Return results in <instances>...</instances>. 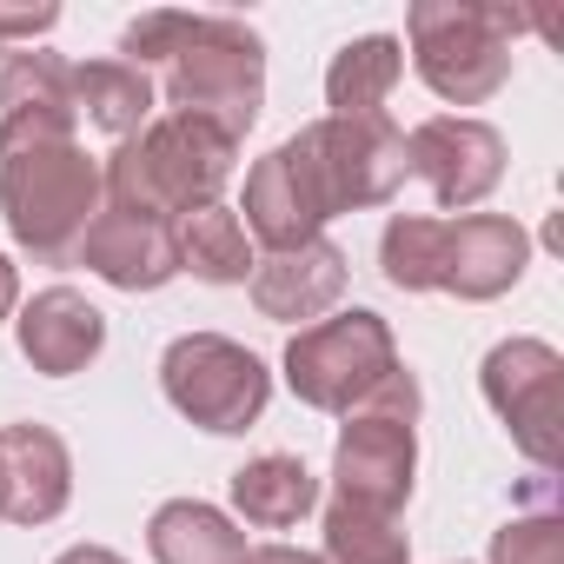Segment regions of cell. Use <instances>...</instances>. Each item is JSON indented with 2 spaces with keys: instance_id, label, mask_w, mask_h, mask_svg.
Here are the masks:
<instances>
[{
  "instance_id": "1",
  "label": "cell",
  "mask_w": 564,
  "mask_h": 564,
  "mask_svg": "<svg viewBox=\"0 0 564 564\" xmlns=\"http://www.w3.org/2000/svg\"><path fill=\"white\" fill-rule=\"evenodd\" d=\"M120 61L140 67L153 80V94H166V113L213 120L232 140H246L265 107V41L232 14L153 8V14L127 21Z\"/></svg>"
},
{
  "instance_id": "2",
  "label": "cell",
  "mask_w": 564,
  "mask_h": 564,
  "mask_svg": "<svg viewBox=\"0 0 564 564\" xmlns=\"http://www.w3.org/2000/svg\"><path fill=\"white\" fill-rule=\"evenodd\" d=\"M74 113H0V219L41 265H74L107 186L100 160L74 140Z\"/></svg>"
},
{
  "instance_id": "3",
  "label": "cell",
  "mask_w": 564,
  "mask_h": 564,
  "mask_svg": "<svg viewBox=\"0 0 564 564\" xmlns=\"http://www.w3.org/2000/svg\"><path fill=\"white\" fill-rule=\"evenodd\" d=\"M232 160H239V140L219 133L213 120L153 113L133 140L113 147V160L100 166V186H107V206L180 226L186 213L219 206V193L232 180Z\"/></svg>"
},
{
  "instance_id": "4",
  "label": "cell",
  "mask_w": 564,
  "mask_h": 564,
  "mask_svg": "<svg viewBox=\"0 0 564 564\" xmlns=\"http://www.w3.org/2000/svg\"><path fill=\"white\" fill-rule=\"evenodd\" d=\"M531 21L505 0H419L405 14V41L419 80L452 107H485L511 80V41Z\"/></svg>"
},
{
  "instance_id": "5",
  "label": "cell",
  "mask_w": 564,
  "mask_h": 564,
  "mask_svg": "<svg viewBox=\"0 0 564 564\" xmlns=\"http://www.w3.org/2000/svg\"><path fill=\"white\" fill-rule=\"evenodd\" d=\"M286 160L293 173L306 180L319 219H339V213H372L386 206L412 166H405V133L392 127V113H352V120H313L286 140Z\"/></svg>"
},
{
  "instance_id": "6",
  "label": "cell",
  "mask_w": 564,
  "mask_h": 564,
  "mask_svg": "<svg viewBox=\"0 0 564 564\" xmlns=\"http://www.w3.org/2000/svg\"><path fill=\"white\" fill-rule=\"evenodd\" d=\"M392 372H399V339H392V326H386L372 306L313 319V326H300L293 346H286V386H293V399L313 405V412L352 419Z\"/></svg>"
},
{
  "instance_id": "7",
  "label": "cell",
  "mask_w": 564,
  "mask_h": 564,
  "mask_svg": "<svg viewBox=\"0 0 564 564\" xmlns=\"http://www.w3.org/2000/svg\"><path fill=\"white\" fill-rule=\"evenodd\" d=\"M160 392L186 425H199L213 438H239L265 419L272 372L259 352H246L226 333H180L160 352Z\"/></svg>"
},
{
  "instance_id": "8",
  "label": "cell",
  "mask_w": 564,
  "mask_h": 564,
  "mask_svg": "<svg viewBox=\"0 0 564 564\" xmlns=\"http://www.w3.org/2000/svg\"><path fill=\"white\" fill-rule=\"evenodd\" d=\"M557 379H564V359H557V346H544V339H498V346L485 352V366H478L485 405L505 419L511 445H518L538 471H557V458H564Z\"/></svg>"
},
{
  "instance_id": "9",
  "label": "cell",
  "mask_w": 564,
  "mask_h": 564,
  "mask_svg": "<svg viewBox=\"0 0 564 564\" xmlns=\"http://www.w3.org/2000/svg\"><path fill=\"white\" fill-rule=\"evenodd\" d=\"M405 166H412V180H425V193L445 213H465V206L498 193L505 133L491 120H471V113H432L405 133Z\"/></svg>"
},
{
  "instance_id": "10",
  "label": "cell",
  "mask_w": 564,
  "mask_h": 564,
  "mask_svg": "<svg viewBox=\"0 0 564 564\" xmlns=\"http://www.w3.org/2000/svg\"><path fill=\"white\" fill-rule=\"evenodd\" d=\"M412 478H419V425L405 419H379V412H352L339 425L333 445V498L399 518L412 505Z\"/></svg>"
},
{
  "instance_id": "11",
  "label": "cell",
  "mask_w": 564,
  "mask_h": 564,
  "mask_svg": "<svg viewBox=\"0 0 564 564\" xmlns=\"http://www.w3.org/2000/svg\"><path fill=\"white\" fill-rule=\"evenodd\" d=\"M74 265H87L94 279H107L113 293H160L180 279V246H173V226L166 219H147V213H127V206H100Z\"/></svg>"
},
{
  "instance_id": "12",
  "label": "cell",
  "mask_w": 564,
  "mask_h": 564,
  "mask_svg": "<svg viewBox=\"0 0 564 564\" xmlns=\"http://www.w3.org/2000/svg\"><path fill=\"white\" fill-rule=\"evenodd\" d=\"M346 279H352L346 252H339L333 239H306V246H293V252L252 259L246 293H252L259 319H272V326H313V319H326V313L346 300Z\"/></svg>"
},
{
  "instance_id": "13",
  "label": "cell",
  "mask_w": 564,
  "mask_h": 564,
  "mask_svg": "<svg viewBox=\"0 0 564 564\" xmlns=\"http://www.w3.org/2000/svg\"><path fill=\"white\" fill-rule=\"evenodd\" d=\"M74 498V452L54 425L21 419L0 425V518L8 524H54Z\"/></svg>"
},
{
  "instance_id": "14",
  "label": "cell",
  "mask_w": 564,
  "mask_h": 564,
  "mask_svg": "<svg viewBox=\"0 0 564 564\" xmlns=\"http://www.w3.org/2000/svg\"><path fill=\"white\" fill-rule=\"evenodd\" d=\"M531 265V232L505 213H465V219H445V286L452 300L465 306H491L505 300Z\"/></svg>"
},
{
  "instance_id": "15",
  "label": "cell",
  "mask_w": 564,
  "mask_h": 564,
  "mask_svg": "<svg viewBox=\"0 0 564 564\" xmlns=\"http://www.w3.org/2000/svg\"><path fill=\"white\" fill-rule=\"evenodd\" d=\"M14 339H21V359L41 379H74L107 352V313L74 286H47L21 306Z\"/></svg>"
},
{
  "instance_id": "16",
  "label": "cell",
  "mask_w": 564,
  "mask_h": 564,
  "mask_svg": "<svg viewBox=\"0 0 564 564\" xmlns=\"http://www.w3.org/2000/svg\"><path fill=\"white\" fill-rule=\"evenodd\" d=\"M246 219V232L265 246V252H293V246H306V239H319V206H313V193H306V180L293 173V160H286V147H272L252 173H246V206H239Z\"/></svg>"
},
{
  "instance_id": "17",
  "label": "cell",
  "mask_w": 564,
  "mask_h": 564,
  "mask_svg": "<svg viewBox=\"0 0 564 564\" xmlns=\"http://www.w3.org/2000/svg\"><path fill=\"white\" fill-rule=\"evenodd\" d=\"M67 94H74V120H87L94 133H107L113 147L133 140L153 113H160V94L140 67L127 61H74L67 67Z\"/></svg>"
},
{
  "instance_id": "18",
  "label": "cell",
  "mask_w": 564,
  "mask_h": 564,
  "mask_svg": "<svg viewBox=\"0 0 564 564\" xmlns=\"http://www.w3.org/2000/svg\"><path fill=\"white\" fill-rule=\"evenodd\" d=\"M232 511L259 531H293L306 511H319V478L293 452H259L232 471Z\"/></svg>"
},
{
  "instance_id": "19",
  "label": "cell",
  "mask_w": 564,
  "mask_h": 564,
  "mask_svg": "<svg viewBox=\"0 0 564 564\" xmlns=\"http://www.w3.org/2000/svg\"><path fill=\"white\" fill-rule=\"evenodd\" d=\"M147 551H153V564H239L246 531L206 498H166L147 518Z\"/></svg>"
},
{
  "instance_id": "20",
  "label": "cell",
  "mask_w": 564,
  "mask_h": 564,
  "mask_svg": "<svg viewBox=\"0 0 564 564\" xmlns=\"http://www.w3.org/2000/svg\"><path fill=\"white\" fill-rule=\"evenodd\" d=\"M405 80V47L399 34H359L333 54L326 67V107L333 120H352V113H386L392 87Z\"/></svg>"
},
{
  "instance_id": "21",
  "label": "cell",
  "mask_w": 564,
  "mask_h": 564,
  "mask_svg": "<svg viewBox=\"0 0 564 564\" xmlns=\"http://www.w3.org/2000/svg\"><path fill=\"white\" fill-rule=\"evenodd\" d=\"M173 246H180V272L206 279V286H246L252 279V246H246V226L232 206H199L173 226Z\"/></svg>"
},
{
  "instance_id": "22",
  "label": "cell",
  "mask_w": 564,
  "mask_h": 564,
  "mask_svg": "<svg viewBox=\"0 0 564 564\" xmlns=\"http://www.w3.org/2000/svg\"><path fill=\"white\" fill-rule=\"evenodd\" d=\"M379 272L399 293H438L445 286V219L392 213L386 232H379Z\"/></svg>"
},
{
  "instance_id": "23",
  "label": "cell",
  "mask_w": 564,
  "mask_h": 564,
  "mask_svg": "<svg viewBox=\"0 0 564 564\" xmlns=\"http://www.w3.org/2000/svg\"><path fill=\"white\" fill-rule=\"evenodd\" d=\"M319 564H412V544L399 531V518L359 511V505H326V538L313 551Z\"/></svg>"
},
{
  "instance_id": "24",
  "label": "cell",
  "mask_w": 564,
  "mask_h": 564,
  "mask_svg": "<svg viewBox=\"0 0 564 564\" xmlns=\"http://www.w3.org/2000/svg\"><path fill=\"white\" fill-rule=\"evenodd\" d=\"M67 67L61 54L47 47H21L0 61V113H74V94H67Z\"/></svg>"
},
{
  "instance_id": "25",
  "label": "cell",
  "mask_w": 564,
  "mask_h": 564,
  "mask_svg": "<svg viewBox=\"0 0 564 564\" xmlns=\"http://www.w3.org/2000/svg\"><path fill=\"white\" fill-rule=\"evenodd\" d=\"M491 564H564V518L557 511H511L491 531Z\"/></svg>"
},
{
  "instance_id": "26",
  "label": "cell",
  "mask_w": 564,
  "mask_h": 564,
  "mask_svg": "<svg viewBox=\"0 0 564 564\" xmlns=\"http://www.w3.org/2000/svg\"><path fill=\"white\" fill-rule=\"evenodd\" d=\"M61 28V8L54 0H0V54H14V47H34L41 34H54Z\"/></svg>"
},
{
  "instance_id": "27",
  "label": "cell",
  "mask_w": 564,
  "mask_h": 564,
  "mask_svg": "<svg viewBox=\"0 0 564 564\" xmlns=\"http://www.w3.org/2000/svg\"><path fill=\"white\" fill-rule=\"evenodd\" d=\"M239 564H319L313 551H300V544H246V557Z\"/></svg>"
},
{
  "instance_id": "28",
  "label": "cell",
  "mask_w": 564,
  "mask_h": 564,
  "mask_svg": "<svg viewBox=\"0 0 564 564\" xmlns=\"http://www.w3.org/2000/svg\"><path fill=\"white\" fill-rule=\"evenodd\" d=\"M14 306H21V272H14L8 252H0V319H14Z\"/></svg>"
},
{
  "instance_id": "29",
  "label": "cell",
  "mask_w": 564,
  "mask_h": 564,
  "mask_svg": "<svg viewBox=\"0 0 564 564\" xmlns=\"http://www.w3.org/2000/svg\"><path fill=\"white\" fill-rule=\"evenodd\" d=\"M54 564H127L120 551H107V544H74V551H61Z\"/></svg>"
}]
</instances>
